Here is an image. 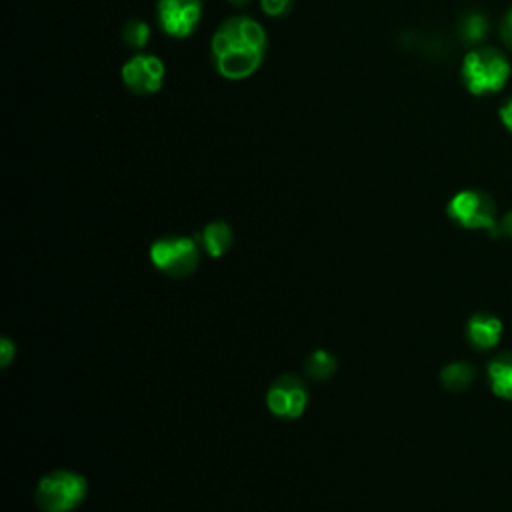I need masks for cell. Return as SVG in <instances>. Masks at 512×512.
<instances>
[{
    "instance_id": "obj_1",
    "label": "cell",
    "mask_w": 512,
    "mask_h": 512,
    "mask_svg": "<svg viewBox=\"0 0 512 512\" xmlns=\"http://www.w3.org/2000/svg\"><path fill=\"white\" fill-rule=\"evenodd\" d=\"M266 54V32L248 16L224 20L212 36L216 70L228 80H242L258 70Z\"/></svg>"
},
{
    "instance_id": "obj_2",
    "label": "cell",
    "mask_w": 512,
    "mask_h": 512,
    "mask_svg": "<svg viewBox=\"0 0 512 512\" xmlns=\"http://www.w3.org/2000/svg\"><path fill=\"white\" fill-rule=\"evenodd\" d=\"M462 82L474 96L498 92L510 76L508 58L494 46H480L470 50L462 60Z\"/></svg>"
},
{
    "instance_id": "obj_3",
    "label": "cell",
    "mask_w": 512,
    "mask_h": 512,
    "mask_svg": "<svg viewBox=\"0 0 512 512\" xmlns=\"http://www.w3.org/2000/svg\"><path fill=\"white\" fill-rule=\"evenodd\" d=\"M446 212L454 222H458L464 228H482L490 234L498 232L496 202L488 192L460 190L450 198Z\"/></svg>"
},
{
    "instance_id": "obj_4",
    "label": "cell",
    "mask_w": 512,
    "mask_h": 512,
    "mask_svg": "<svg viewBox=\"0 0 512 512\" xmlns=\"http://www.w3.org/2000/svg\"><path fill=\"white\" fill-rule=\"evenodd\" d=\"M86 480L74 472L58 470L44 476L36 488V504L44 512H68L82 502Z\"/></svg>"
},
{
    "instance_id": "obj_5",
    "label": "cell",
    "mask_w": 512,
    "mask_h": 512,
    "mask_svg": "<svg viewBox=\"0 0 512 512\" xmlns=\"http://www.w3.org/2000/svg\"><path fill=\"white\" fill-rule=\"evenodd\" d=\"M198 246L186 236H166L152 244L150 260L166 276L184 278L198 266Z\"/></svg>"
},
{
    "instance_id": "obj_6",
    "label": "cell",
    "mask_w": 512,
    "mask_h": 512,
    "mask_svg": "<svg viewBox=\"0 0 512 512\" xmlns=\"http://www.w3.org/2000/svg\"><path fill=\"white\" fill-rule=\"evenodd\" d=\"M156 16L168 36L186 38L202 18V0H158Z\"/></svg>"
},
{
    "instance_id": "obj_7",
    "label": "cell",
    "mask_w": 512,
    "mask_h": 512,
    "mask_svg": "<svg viewBox=\"0 0 512 512\" xmlns=\"http://www.w3.org/2000/svg\"><path fill=\"white\" fill-rule=\"evenodd\" d=\"M164 62L152 54H136L122 66V82L136 96H150L160 90Z\"/></svg>"
},
{
    "instance_id": "obj_8",
    "label": "cell",
    "mask_w": 512,
    "mask_h": 512,
    "mask_svg": "<svg viewBox=\"0 0 512 512\" xmlns=\"http://www.w3.org/2000/svg\"><path fill=\"white\" fill-rule=\"evenodd\" d=\"M308 394L304 382L294 374H284L276 378L266 394V404L270 412L282 418H296L304 412Z\"/></svg>"
},
{
    "instance_id": "obj_9",
    "label": "cell",
    "mask_w": 512,
    "mask_h": 512,
    "mask_svg": "<svg viewBox=\"0 0 512 512\" xmlns=\"http://www.w3.org/2000/svg\"><path fill=\"white\" fill-rule=\"evenodd\" d=\"M502 322L490 312H476L466 324V336L478 350L494 348L502 338Z\"/></svg>"
},
{
    "instance_id": "obj_10",
    "label": "cell",
    "mask_w": 512,
    "mask_h": 512,
    "mask_svg": "<svg viewBox=\"0 0 512 512\" xmlns=\"http://www.w3.org/2000/svg\"><path fill=\"white\" fill-rule=\"evenodd\" d=\"M486 374H488L490 390L494 392V396L512 400V352L496 356L488 364Z\"/></svg>"
},
{
    "instance_id": "obj_11",
    "label": "cell",
    "mask_w": 512,
    "mask_h": 512,
    "mask_svg": "<svg viewBox=\"0 0 512 512\" xmlns=\"http://www.w3.org/2000/svg\"><path fill=\"white\" fill-rule=\"evenodd\" d=\"M488 28H490L488 18L482 12H476V10L462 14L460 20H458V26H456L458 36H460V40L464 44H478V42H482L486 38V34H488Z\"/></svg>"
},
{
    "instance_id": "obj_12",
    "label": "cell",
    "mask_w": 512,
    "mask_h": 512,
    "mask_svg": "<svg viewBox=\"0 0 512 512\" xmlns=\"http://www.w3.org/2000/svg\"><path fill=\"white\" fill-rule=\"evenodd\" d=\"M202 246L210 256H222L232 246V230L226 222H210L202 230Z\"/></svg>"
},
{
    "instance_id": "obj_13",
    "label": "cell",
    "mask_w": 512,
    "mask_h": 512,
    "mask_svg": "<svg viewBox=\"0 0 512 512\" xmlns=\"http://www.w3.org/2000/svg\"><path fill=\"white\" fill-rule=\"evenodd\" d=\"M440 380L452 392L464 390L474 380V368L468 362H452L440 372Z\"/></svg>"
},
{
    "instance_id": "obj_14",
    "label": "cell",
    "mask_w": 512,
    "mask_h": 512,
    "mask_svg": "<svg viewBox=\"0 0 512 512\" xmlns=\"http://www.w3.org/2000/svg\"><path fill=\"white\" fill-rule=\"evenodd\" d=\"M304 370L312 378H328L336 370V358L326 350H316L304 360Z\"/></svg>"
},
{
    "instance_id": "obj_15",
    "label": "cell",
    "mask_w": 512,
    "mask_h": 512,
    "mask_svg": "<svg viewBox=\"0 0 512 512\" xmlns=\"http://www.w3.org/2000/svg\"><path fill=\"white\" fill-rule=\"evenodd\" d=\"M120 36H122V42H124L128 48L140 50V48H144V46L148 44L150 26H148L146 22H142V20L132 18V20H128V22L122 26Z\"/></svg>"
},
{
    "instance_id": "obj_16",
    "label": "cell",
    "mask_w": 512,
    "mask_h": 512,
    "mask_svg": "<svg viewBox=\"0 0 512 512\" xmlns=\"http://www.w3.org/2000/svg\"><path fill=\"white\" fill-rule=\"evenodd\" d=\"M290 4L292 0H260V6L268 16H284L290 10Z\"/></svg>"
},
{
    "instance_id": "obj_17",
    "label": "cell",
    "mask_w": 512,
    "mask_h": 512,
    "mask_svg": "<svg viewBox=\"0 0 512 512\" xmlns=\"http://www.w3.org/2000/svg\"><path fill=\"white\" fill-rule=\"evenodd\" d=\"M500 38L512 50V8L504 14V18L500 22Z\"/></svg>"
},
{
    "instance_id": "obj_18",
    "label": "cell",
    "mask_w": 512,
    "mask_h": 512,
    "mask_svg": "<svg viewBox=\"0 0 512 512\" xmlns=\"http://www.w3.org/2000/svg\"><path fill=\"white\" fill-rule=\"evenodd\" d=\"M498 118H500L502 126L512 134V98H510V100H506V102L500 106V110H498Z\"/></svg>"
},
{
    "instance_id": "obj_19",
    "label": "cell",
    "mask_w": 512,
    "mask_h": 512,
    "mask_svg": "<svg viewBox=\"0 0 512 512\" xmlns=\"http://www.w3.org/2000/svg\"><path fill=\"white\" fill-rule=\"evenodd\" d=\"M500 228H502V232H504L506 236H510V238H512V210L504 214V218H502V224H500Z\"/></svg>"
},
{
    "instance_id": "obj_20",
    "label": "cell",
    "mask_w": 512,
    "mask_h": 512,
    "mask_svg": "<svg viewBox=\"0 0 512 512\" xmlns=\"http://www.w3.org/2000/svg\"><path fill=\"white\" fill-rule=\"evenodd\" d=\"M2 350H4L2 364H8V362H10V350H12V346H10V342H8V340H2Z\"/></svg>"
},
{
    "instance_id": "obj_21",
    "label": "cell",
    "mask_w": 512,
    "mask_h": 512,
    "mask_svg": "<svg viewBox=\"0 0 512 512\" xmlns=\"http://www.w3.org/2000/svg\"><path fill=\"white\" fill-rule=\"evenodd\" d=\"M230 4H234V6H246L250 0H228Z\"/></svg>"
}]
</instances>
